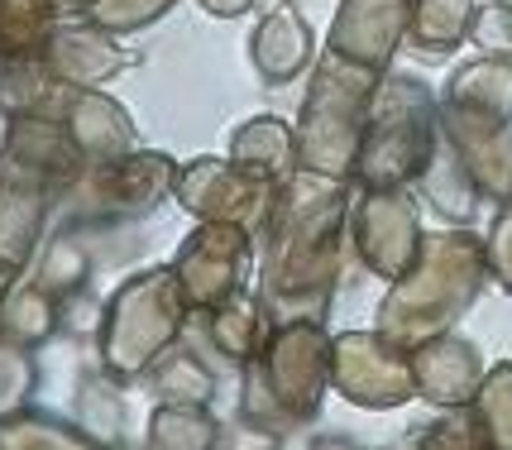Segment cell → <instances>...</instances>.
I'll return each instance as SVG.
<instances>
[{
	"mask_svg": "<svg viewBox=\"0 0 512 450\" xmlns=\"http://www.w3.org/2000/svg\"><path fill=\"white\" fill-rule=\"evenodd\" d=\"M383 72L359 68L340 53H321L297 111V168L326 173V178H355V158L364 144L369 106L379 91Z\"/></svg>",
	"mask_w": 512,
	"mask_h": 450,
	"instance_id": "8992f818",
	"label": "cell"
},
{
	"mask_svg": "<svg viewBox=\"0 0 512 450\" xmlns=\"http://www.w3.org/2000/svg\"><path fill=\"white\" fill-rule=\"evenodd\" d=\"M489 374V364L479 355V345L465 336H431L412 345V379H417V398L431 403L436 412H465L479 393V383Z\"/></svg>",
	"mask_w": 512,
	"mask_h": 450,
	"instance_id": "5bb4252c",
	"label": "cell"
},
{
	"mask_svg": "<svg viewBox=\"0 0 512 450\" xmlns=\"http://www.w3.org/2000/svg\"><path fill=\"white\" fill-rule=\"evenodd\" d=\"M182 163L163 149H130L106 163H87V173L67 192V221L77 225H130L154 216L173 197Z\"/></svg>",
	"mask_w": 512,
	"mask_h": 450,
	"instance_id": "52a82bcc",
	"label": "cell"
},
{
	"mask_svg": "<svg viewBox=\"0 0 512 450\" xmlns=\"http://www.w3.org/2000/svg\"><path fill=\"white\" fill-rule=\"evenodd\" d=\"M72 422L91 431L106 450L130 441V407H125V383H115L101 364L82 369V379L72 388Z\"/></svg>",
	"mask_w": 512,
	"mask_h": 450,
	"instance_id": "603a6c76",
	"label": "cell"
},
{
	"mask_svg": "<svg viewBox=\"0 0 512 450\" xmlns=\"http://www.w3.org/2000/svg\"><path fill=\"white\" fill-rule=\"evenodd\" d=\"M331 388L350 407L364 412H393L417 398L412 379V350L374 331H340L331 336Z\"/></svg>",
	"mask_w": 512,
	"mask_h": 450,
	"instance_id": "9c48e42d",
	"label": "cell"
},
{
	"mask_svg": "<svg viewBox=\"0 0 512 450\" xmlns=\"http://www.w3.org/2000/svg\"><path fill=\"white\" fill-rule=\"evenodd\" d=\"M0 336L39 350V345H48L53 336H63V302L48 293V288H39L34 278H29V283H15L10 297L0 302Z\"/></svg>",
	"mask_w": 512,
	"mask_h": 450,
	"instance_id": "4316f807",
	"label": "cell"
},
{
	"mask_svg": "<svg viewBox=\"0 0 512 450\" xmlns=\"http://www.w3.org/2000/svg\"><path fill=\"white\" fill-rule=\"evenodd\" d=\"M316 29L307 24V15L297 5H278L264 10L254 34H249V63L259 72L264 87H288L307 68H316Z\"/></svg>",
	"mask_w": 512,
	"mask_h": 450,
	"instance_id": "ac0fdd59",
	"label": "cell"
},
{
	"mask_svg": "<svg viewBox=\"0 0 512 450\" xmlns=\"http://www.w3.org/2000/svg\"><path fill=\"white\" fill-rule=\"evenodd\" d=\"M407 20H412V0H340L326 48L359 68L388 72L398 48L407 44Z\"/></svg>",
	"mask_w": 512,
	"mask_h": 450,
	"instance_id": "4fadbf2b",
	"label": "cell"
},
{
	"mask_svg": "<svg viewBox=\"0 0 512 450\" xmlns=\"http://www.w3.org/2000/svg\"><path fill=\"white\" fill-rule=\"evenodd\" d=\"M417 192H422L426 211L446 225H474L479 206H484V192L469 173V163L460 158V149L446 139V130L436 139V154L426 163V173L417 178Z\"/></svg>",
	"mask_w": 512,
	"mask_h": 450,
	"instance_id": "ffe728a7",
	"label": "cell"
},
{
	"mask_svg": "<svg viewBox=\"0 0 512 450\" xmlns=\"http://www.w3.org/2000/svg\"><path fill=\"white\" fill-rule=\"evenodd\" d=\"M39 393V360L20 340L0 336V417H15L24 407H34Z\"/></svg>",
	"mask_w": 512,
	"mask_h": 450,
	"instance_id": "1f68e13d",
	"label": "cell"
},
{
	"mask_svg": "<svg viewBox=\"0 0 512 450\" xmlns=\"http://www.w3.org/2000/svg\"><path fill=\"white\" fill-rule=\"evenodd\" d=\"M149 393H154L158 403H192V407H211L216 403V393H221V383H216V369L201 360L197 350H187V345H173L163 360L149 369Z\"/></svg>",
	"mask_w": 512,
	"mask_h": 450,
	"instance_id": "f546056e",
	"label": "cell"
},
{
	"mask_svg": "<svg viewBox=\"0 0 512 450\" xmlns=\"http://www.w3.org/2000/svg\"><path fill=\"white\" fill-rule=\"evenodd\" d=\"M355 182L297 168L278 182L259 230V288L278 321H326L345 269Z\"/></svg>",
	"mask_w": 512,
	"mask_h": 450,
	"instance_id": "6da1fadb",
	"label": "cell"
},
{
	"mask_svg": "<svg viewBox=\"0 0 512 450\" xmlns=\"http://www.w3.org/2000/svg\"><path fill=\"white\" fill-rule=\"evenodd\" d=\"M53 5H58V15H87L91 0H53Z\"/></svg>",
	"mask_w": 512,
	"mask_h": 450,
	"instance_id": "74e56055",
	"label": "cell"
},
{
	"mask_svg": "<svg viewBox=\"0 0 512 450\" xmlns=\"http://www.w3.org/2000/svg\"><path fill=\"white\" fill-rule=\"evenodd\" d=\"M144 446L149 450H221L225 427L211 407L154 403L149 422H144Z\"/></svg>",
	"mask_w": 512,
	"mask_h": 450,
	"instance_id": "484cf974",
	"label": "cell"
},
{
	"mask_svg": "<svg viewBox=\"0 0 512 450\" xmlns=\"http://www.w3.org/2000/svg\"><path fill=\"white\" fill-rule=\"evenodd\" d=\"M422 211L412 187L398 192H359L355 187V206H350V249L364 269L393 283L412 269V259L422 254Z\"/></svg>",
	"mask_w": 512,
	"mask_h": 450,
	"instance_id": "30bf717a",
	"label": "cell"
},
{
	"mask_svg": "<svg viewBox=\"0 0 512 450\" xmlns=\"http://www.w3.org/2000/svg\"><path fill=\"white\" fill-rule=\"evenodd\" d=\"M484 245H489V273H493V283H498V293L512 297V192L493 211Z\"/></svg>",
	"mask_w": 512,
	"mask_h": 450,
	"instance_id": "e575fe53",
	"label": "cell"
},
{
	"mask_svg": "<svg viewBox=\"0 0 512 450\" xmlns=\"http://www.w3.org/2000/svg\"><path fill=\"white\" fill-rule=\"evenodd\" d=\"M173 273L192 312L206 316L230 297L249 293V278L259 273V240L235 221H197L173 254Z\"/></svg>",
	"mask_w": 512,
	"mask_h": 450,
	"instance_id": "ba28073f",
	"label": "cell"
},
{
	"mask_svg": "<svg viewBox=\"0 0 512 450\" xmlns=\"http://www.w3.org/2000/svg\"><path fill=\"white\" fill-rule=\"evenodd\" d=\"M331 393L326 321H278L264 355L240 369V422L273 436L312 427Z\"/></svg>",
	"mask_w": 512,
	"mask_h": 450,
	"instance_id": "3957f363",
	"label": "cell"
},
{
	"mask_svg": "<svg viewBox=\"0 0 512 450\" xmlns=\"http://www.w3.org/2000/svg\"><path fill=\"white\" fill-rule=\"evenodd\" d=\"M206 15H216V20H240V15H249L259 0H197Z\"/></svg>",
	"mask_w": 512,
	"mask_h": 450,
	"instance_id": "8d00e7d4",
	"label": "cell"
},
{
	"mask_svg": "<svg viewBox=\"0 0 512 450\" xmlns=\"http://www.w3.org/2000/svg\"><path fill=\"white\" fill-rule=\"evenodd\" d=\"M173 5H182V0H91L82 20L101 24V29H111V34L125 39V34H139V29L158 24Z\"/></svg>",
	"mask_w": 512,
	"mask_h": 450,
	"instance_id": "d6a6232c",
	"label": "cell"
},
{
	"mask_svg": "<svg viewBox=\"0 0 512 450\" xmlns=\"http://www.w3.org/2000/svg\"><path fill=\"white\" fill-rule=\"evenodd\" d=\"M230 163L245 168L249 178L283 182L297 173V125L283 115H249L245 125L230 135Z\"/></svg>",
	"mask_w": 512,
	"mask_h": 450,
	"instance_id": "7402d4cb",
	"label": "cell"
},
{
	"mask_svg": "<svg viewBox=\"0 0 512 450\" xmlns=\"http://www.w3.org/2000/svg\"><path fill=\"white\" fill-rule=\"evenodd\" d=\"M44 63L58 87H106L111 77H120L125 68L139 63V53L120 44V34L82 20V24H58Z\"/></svg>",
	"mask_w": 512,
	"mask_h": 450,
	"instance_id": "2e32d148",
	"label": "cell"
},
{
	"mask_svg": "<svg viewBox=\"0 0 512 450\" xmlns=\"http://www.w3.org/2000/svg\"><path fill=\"white\" fill-rule=\"evenodd\" d=\"M278 5H292V0H259L254 10H278Z\"/></svg>",
	"mask_w": 512,
	"mask_h": 450,
	"instance_id": "ab89813d",
	"label": "cell"
},
{
	"mask_svg": "<svg viewBox=\"0 0 512 450\" xmlns=\"http://www.w3.org/2000/svg\"><path fill=\"white\" fill-rule=\"evenodd\" d=\"M489 283L493 273L484 235H474L469 225L431 230L422 240V254L412 259V269L388 283L374 326L388 340L412 350V345H422L431 336L455 331Z\"/></svg>",
	"mask_w": 512,
	"mask_h": 450,
	"instance_id": "7a4b0ae2",
	"label": "cell"
},
{
	"mask_svg": "<svg viewBox=\"0 0 512 450\" xmlns=\"http://www.w3.org/2000/svg\"><path fill=\"white\" fill-rule=\"evenodd\" d=\"M0 173L24 178L34 187L53 192V202H63L87 173V158L77 149V139L67 135L63 115L53 111H24L5 115V144H0Z\"/></svg>",
	"mask_w": 512,
	"mask_h": 450,
	"instance_id": "7c38bea8",
	"label": "cell"
},
{
	"mask_svg": "<svg viewBox=\"0 0 512 450\" xmlns=\"http://www.w3.org/2000/svg\"><path fill=\"white\" fill-rule=\"evenodd\" d=\"M312 450H369V446H350V441H331V436H321Z\"/></svg>",
	"mask_w": 512,
	"mask_h": 450,
	"instance_id": "f35d334b",
	"label": "cell"
},
{
	"mask_svg": "<svg viewBox=\"0 0 512 450\" xmlns=\"http://www.w3.org/2000/svg\"><path fill=\"white\" fill-rule=\"evenodd\" d=\"M58 302H63V336L67 340H96L101 312H106V297H96L91 288H77V293L58 297Z\"/></svg>",
	"mask_w": 512,
	"mask_h": 450,
	"instance_id": "d590c367",
	"label": "cell"
},
{
	"mask_svg": "<svg viewBox=\"0 0 512 450\" xmlns=\"http://www.w3.org/2000/svg\"><path fill=\"white\" fill-rule=\"evenodd\" d=\"M465 417L484 450H512V360L489 364Z\"/></svg>",
	"mask_w": 512,
	"mask_h": 450,
	"instance_id": "4dcf8cb0",
	"label": "cell"
},
{
	"mask_svg": "<svg viewBox=\"0 0 512 450\" xmlns=\"http://www.w3.org/2000/svg\"><path fill=\"white\" fill-rule=\"evenodd\" d=\"M58 24L63 15L53 0H0V63L44 58Z\"/></svg>",
	"mask_w": 512,
	"mask_h": 450,
	"instance_id": "f1b7e54d",
	"label": "cell"
},
{
	"mask_svg": "<svg viewBox=\"0 0 512 450\" xmlns=\"http://www.w3.org/2000/svg\"><path fill=\"white\" fill-rule=\"evenodd\" d=\"M441 139V101L417 72H383L364 144L355 158V187L359 192H398L417 187L426 163Z\"/></svg>",
	"mask_w": 512,
	"mask_h": 450,
	"instance_id": "5b68a950",
	"label": "cell"
},
{
	"mask_svg": "<svg viewBox=\"0 0 512 450\" xmlns=\"http://www.w3.org/2000/svg\"><path fill=\"white\" fill-rule=\"evenodd\" d=\"M0 450H106L91 431L72 417H58L48 407H24L15 417H0Z\"/></svg>",
	"mask_w": 512,
	"mask_h": 450,
	"instance_id": "83f0119b",
	"label": "cell"
},
{
	"mask_svg": "<svg viewBox=\"0 0 512 450\" xmlns=\"http://www.w3.org/2000/svg\"><path fill=\"white\" fill-rule=\"evenodd\" d=\"M436 101L446 115L512 125V53H479V58L460 63Z\"/></svg>",
	"mask_w": 512,
	"mask_h": 450,
	"instance_id": "d6986e66",
	"label": "cell"
},
{
	"mask_svg": "<svg viewBox=\"0 0 512 450\" xmlns=\"http://www.w3.org/2000/svg\"><path fill=\"white\" fill-rule=\"evenodd\" d=\"M273 192H278V182L249 178L245 168H235L230 158L201 154L192 163H182L173 202L192 221H235L245 230H254V240H259L268 211H273Z\"/></svg>",
	"mask_w": 512,
	"mask_h": 450,
	"instance_id": "8fae6325",
	"label": "cell"
},
{
	"mask_svg": "<svg viewBox=\"0 0 512 450\" xmlns=\"http://www.w3.org/2000/svg\"><path fill=\"white\" fill-rule=\"evenodd\" d=\"M115 450H149V446H144V441H139V446H134V441H125V446H115Z\"/></svg>",
	"mask_w": 512,
	"mask_h": 450,
	"instance_id": "60d3db41",
	"label": "cell"
},
{
	"mask_svg": "<svg viewBox=\"0 0 512 450\" xmlns=\"http://www.w3.org/2000/svg\"><path fill=\"white\" fill-rule=\"evenodd\" d=\"M273 326H278V316L268 312L259 293H240V297H230V302H221L216 312H206V340H211V350L225 364H235V369H245L249 360L264 355Z\"/></svg>",
	"mask_w": 512,
	"mask_h": 450,
	"instance_id": "44dd1931",
	"label": "cell"
},
{
	"mask_svg": "<svg viewBox=\"0 0 512 450\" xmlns=\"http://www.w3.org/2000/svg\"><path fill=\"white\" fill-rule=\"evenodd\" d=\"M58 115H63L67 135L77 139V149H82L87 163H106V158L139 149V130H134L130 111L101 87H63Z\"/></svg>",
	"mask_w": 512,
	"mask_h": 450,
	"instance_id": "e0dca14e",
	"label": "cell"
},
{
	"mask_svg": "<svg viewBox=\"0 0 512 450\" xmlns=\"http://www.w3.org/2000/svg\"><path fill=\"white\" fill-rule=\"evenodd\" d=\"M187 321H192V302L182 297V283L173 264H149V269H134L115 283V293L106 297V312H101V331L91 340L96 364L111 374L115 383H134L149 379L173 345H182L187 336Z\"/></svg>",
	"mask_w": 512,
	"mask_h": 450,
	"instance_id": "277c9868",
	"label": "cell"
},
{
	"mask_svg": "<svg viewBox=\"0 0 512 450\" xmlns=\"http://www.w3.org/2000/svg\"><path fill=\"white\" fill-rule=\"evenodd\" d=\"M469 44L479 53H512V0H479Z\"/></svg>",
	"mask_w": 512,
	"mask_h": 450,
	"instance_id": "836d02e7",
	"label": "cell"
},
{
	"mask_svg": "<svg viewBox=\"0 0 512 450\" xmlns=\"http://www.w3.org/2000/svg\"><path fill=\"white\" fill-rule=\"evenodd\" d=\"M91 273H96V254H91L87 225L63 221L34 259V283L48 288L53 297H67L77 288H91Z\"/></svg>",
	"mask_w": 512,
	"mask_h": 450,
	"instance_id": "cb8c5ba5",
	"label": "cell"
},
{
	"mask_svg": "<svg viewBox=\"0 0 512 450\" xmlns=\"http://www.w3.org/2000/svg\"><path fill=\"white\" fill-rule=\"evenodd\" d=\"M479 0H412L407 20V48L422 58H450L460 44H469Z\"/></svg>",
	"mask_w": 512,
	"mask_h": 450,
	"instance_id": "d4e9b609",
	"label": "cell"
},
{
	"mask_svg": "<svg viewBox=\"0 0 512 450\" xmlns=\"http://www.w3.org/2000/svg\"><path fill=\"white\" fill-rule=\"evenodd\" d=\"M48 206L53 192L0 173V302L10 297L15 283H24V269L39 259L48 235Z\"/></svg>",
	"mask_w": 512,
	"mask_h": 450,
	"instance_id": "9a60e30c",
	"label": "cell"
}]
</instances>
